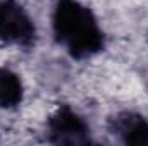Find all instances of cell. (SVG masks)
Returning a JSON list of instances; mask_svg holds the SVG:
<instances>
[{"label":"cell","instance_id":"1","mask_svg":"<svg viewBox=\"0 0 148 146\" xmlns=\"http://www.w3.org/2000/svg\"><path fill=\"white\" fill-rule=\"evenodd\" d=\"M52 35L74 60L91 59L105 50L107 38L95 12L79 0H57L52 10Z\"/></svg>","mask_w":148,"mask_h":146},{"label":"cell","instance_id":"2","mask_svg":"<svg viewBox=\"0 0 148 146\" xmlns=\"http://www.w3.org/2000/svg\"><path fill=\"white\" fill-rule=\"evenodd\" d=\"M36 24L17 0H0V45L29 50L36 45Z\"/></svg>","mask_w":148,"mask_h":146},{"label":"cell","instance_id":"3","mask_svg":"<svg viewBox=\"0 0 148 146\" xmlns=\"http://www.w3.org/2000/svg\"><path fill=\"white\" fill-rule=\"evenodd\" d=\"M45 138L52 145H88L91 143V129L84 117L64 103L47 119Z\"/></svg>","mask_w":148,"mask_h":146},{"label":"cell","instance_id":"4","mask_svg":"<svg viewBox=\"0 0 148 146\" xmlns=\"http://www.w3.org/2000/svg\"><path fill=\"white\" fill-rule=\"evenodd\" d=\"M107 131L122 145H148V119L133 110H121L107 122Z\"/></svg>","mask_w":148,"mask_h":146},{"label":"cell","instance_id":"5","mask_svg":"<svg viewBox=\"0 0 148 146\" xmlns=\"http://www.w3.org/2000/svg\"><path fill=\"white\" fill-rule=\"evenodd\" d=\"M24 100V84L19 74L0 67V108L16 110Z\"/></svg>","mask_w":148,"mask_h":146}]
</instances>
